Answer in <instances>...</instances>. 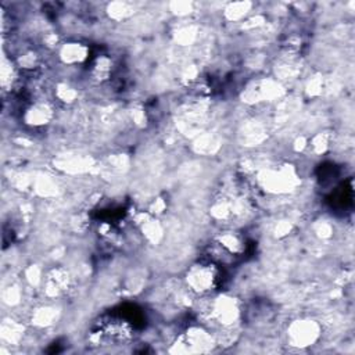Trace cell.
<instances>
[{
    "instance_id": "obj_1",
    "label": "cell",
    "mask_w": 355,
    "mask_h": 355,
    "mask_svg": "<svg viewBox=\"0 0 355 355\" xmlns=\"http://www.w3.org/2000/svg\"><path fill=\"white\" fill-rule=\"evenodd\" d=\"M215 270L211 265H205V263H200V265H194L189 275H187V280H189V284L197 290V291H201V293H205V291H209L214 284H215Z\"/></svg>"
}]
</instances>
